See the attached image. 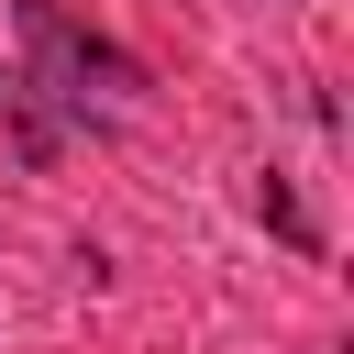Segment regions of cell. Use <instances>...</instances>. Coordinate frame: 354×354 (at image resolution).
Segmentation results:
<instances>
[{"mask_svg":"<svg viewBox=\"0 0 354 354\" xmlns=\"http://www.w3.org/2000/svg\"><path fill=\"white\" fill-rule=\"evenodd\" d=\"M254 210H266V232H288L299 254H321V232H310V210L288 199V177H254Z\"/></svg>","mask_w":354,"mask_h":354,"instance_id":"cell-2","label":"cell"},{"mask_svg":"<svg viewBox=\"0 0 354 354\" xmlns=\"http://www.w3.org/2000/svg\"><path fill=\"white\" fill-rule=\"evenodd\" d=\"M11 33H22V77H0V88L55 100L66 122H100V111H88V88H100V100H144V55H122L111 33L66 22L55 0H11Z\"/></svg>","mask_w":354,"mask_h":354,"instance_id":"cell-1","label":"cell"}]
</instances>
